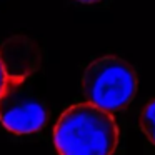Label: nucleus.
I'll list each match as a JSON object with an SVG mask.
<instances>
[{
    "instance_id": "obj_1",
    "label": "nucleus",
    "mask_w": 155,
    "mask_h": 155,
    "mask_svg": "<svg viewBox=\"0 0 155 155\" xmlns=\"http://www.w3.org/2000/svg\"><path fill=\"white\" fill-rule=\"evenodd\" d=\"M58 155H114L118 127L114 115L92 104L68 107L54 128Z\"/></svg>"
},
{
    "instance_id": "obj_2",
    "label": "nucleus",
    "mask_w": 155,
    "mask_h": 155,
    "mask_svg": "<svg viewBox=\"0 0 155 155\" xmlns=\"http://www.w3.org/2000/svg\"><path fill=\"white\" fill-rule=\"evenodd\" d=\"M82 92L87 104L115 114L134 100L137 94V74L124 58L104 55L85 68Z\"/></svg>"
},
{
    "instance_id": "obj_3",
    "label": "nucleus",
    "mask_w": 155,
    "mask_h": 155,
    "mask_svg": "<svg viewBox=\"0 0 155 155\" xmlns=\"http://www.w3.org/2000/svg\"><path fill=\"white\" fill-rule=\"evenodd\" d=\"M48 112L40 98L14 85L0 97V122L7 130L17 135H28L42 130L47 124Z\"/></svg>"
},
{
    "instance_id": "obj_4",
    "label": "nucleus",
    "mask_w": 155,
    "mask_h": 155,
    "mask_svg": "<svg viewBox=\"0 0 155 155\" xmlns=\"http://www.w3.org/2000/svg\"><path fill=\"white\" fill-rule=\"evenodd\" d=\"M0 58L7 74L17 84H25L40 68L42 54L38 45L25 35H14L0 44Z\"/></svg>"
},
{
    "instance_id": "obj_5",
    "label": "nucleus",
    "mask_w": 155,
    "mask_h": 155,
    "mask_svg": "<svg viewBox=\"0 0 155 155\" xmlns=\"http://www.w3.org/2000/svg\"><path fill=\"white\" fill-rule=\"evenodd\" d=\"M140 128L148 137V140L155 145V98L148 102L140 115Z\"/></svg>"
},
{
    "instance_id": "obj_6",
    "label": "nucleus",
    "mask_w": 155,
    "mask_h": 155,
    "mask_svg": "<svg viewBox=\"0 0 155 155\" xmlns=\"http://www.w3.org/2000/svg\"><path fill=\"white\" fill-rule=\"evenodd\" d=\"M14 85H20V84H17L15 80H12V77L7 74L4 64H2V58H0V97H2L10 87H14Z\"/></svg>"
},
{
    "instance_id": "obj_7",
    "label": "nucleus",
    "mask_w": 155,
    "mask_h": 155,
    "mask_svg": "<svg viewBox=\"0 0 155 155\" xmlns=\"http://www.w3.org/2000/svg\"><path fill=\"white\" fill-rule=\"evenodd\" d=\"M77 2H80V4H97L100 0H77Z\"/></svg>"
}]
</instances>
